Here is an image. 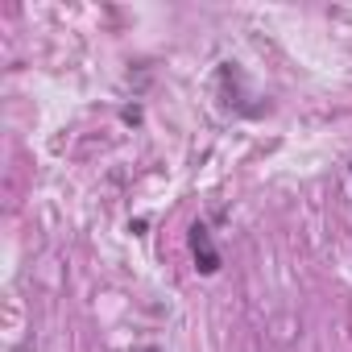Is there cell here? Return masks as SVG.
<instances>
[{"mask_svg":"<svg viewBox=\"0 0 352 352\" xmlns=\"http://www.w3.org/2000/svg\"><path fill=\"white\" fill-rule=\"evenodd\" d=\"M191 257H195V270L199 274H216L220 270V249L212 245V232H208V224H191Z\"/></svg>","mask_w":352,"mask_h":352,"instance_id":"obj_1","label":"cell"}]
</instances>
